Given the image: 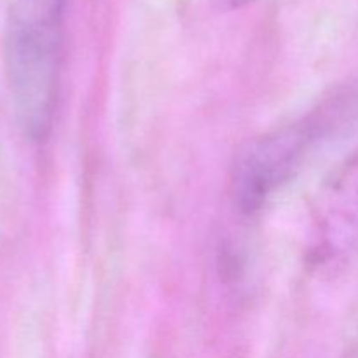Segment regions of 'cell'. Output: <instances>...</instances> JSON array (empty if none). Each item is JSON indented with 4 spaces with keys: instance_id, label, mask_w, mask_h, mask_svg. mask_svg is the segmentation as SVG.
<instances>
[{
    "instance_id": "obj_1",
    "label": "cell",
    "mask_w": 358,
    "mask_h": 358,
    "mask_svg": "<svg viewBox=\"0 0 358 358\" xmlns=\"http://www.w3.org/2000/svg\"><path fill=\"white\" fill-rule=\"evenodd\" d=\"M65 0H10L6 72L17 126L31 142L51 131L59 90Z\"/></svg>"
},
{
    "instance_id": "obj_2",
    "label": "cell",
    "mask_w": 358,
    "mask_h": 358,
    "mask_svg": "<svg viewBox=\"0 0 358 358\" xmlns=\"http://www.w3.org/2000/svg\"><path fill=\"white\" fill-rule=\"evenodd\" d=\"M315 124L317 122L306 119L285 126L248 147L238 163L234 177L238 205L245 212L261 208L262 203L292 177L313 142Z\"/></svg>"
},
{
    "instance_id": "obj_3",
    "label": "cell",
    "mask_w": 358,
    "mask_h": 358,
    "mask_svg": "<svg viewBox=\"0 0 358 358\" xmlns=\"http://www.w3.org/2000/svg\"><path fill=\"white\" fill-rule=\"evenodd\" d=\"M252 2H255V0H226V3L227 6H231V7H245V6H248V3H252Z\"/></svg>"
},
{
    "instance_id": "obj_4",
    "label": "cell",
    "mask_w": 358,
    "mask_h": 358,
    "mask_svg": "<svg viewBox=\"0 0 358 358\" xmlns=\"http://www.w3.org/2000/svg\"><path fill=\"white\" fill-rule=\"evenodd\" d=\"M352 358H358V355H353V357H352Z\"/></svg>"
}]
</instances>
